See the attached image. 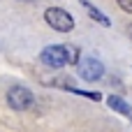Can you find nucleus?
Returning <instances> with one entry per match:
<instances>
[{
	"label": "nucleus",
	"instance_id": "obj_1",
	"mask_svg": "<svg viewBox=\"0 0 132 132\" xmlns=\"http://www.w3.org/2000/svg\"><path fill=\"white\" fill-rule=\"evenodd\" d=\"M79 60V51L74 46H46L42 51V63L49 67H63V65H77Z\"/></svg>",
	"mask_w": 132,
	"mask_h": 132
},
{
	"label": "nucleus",
	"instance_id": "obj_2",
	"mask_svg": "<svg viewBox=\"0 0 132 132\" xmlns=\"http://www.w3.org/2000/svg\"><path fill=\"white\" fill-rule=\"evenodd\" d=\"M44 21H46L53 30H58V32H70V30L74 28V19H72L65 9H60V7H49V9L44 12Z\"/></svg>",
	"mask_w": 132,
	"mask_h": 132
},
{
	"label": "nucleus",
	"instance_id": "obj_3",
	"mask_svg": "<svg viewBox=\"0 0 132 132\" xmlns=\"http://www.w3.org/2000/svg\"><path fill=\"white\" fill-rule=\"evenodd\" d=\"M32 93L28 90V88H23V86H12L9 90H7V104L12 107V109H16V111H26V109H30L32 107Z\"/></svg>",
	"mask_w": 132,
	"mask_h": 132
},
{
	"label": "nucleus",
	"instance_id": "obj_4",
	"mask_svg": "<svg viewBox=\"0 0 132 132\" xmlns=\"http://www.w3.org/2000/svg\"><path fill=\"white\" fill-rule=\"evenodd\" d=\"M79 74L88 81H97L104 74V65L97 58H84V60H79Z\"/></svg>",
	"mask_w": 132,
	"mask_h": 132
},
{
	"label": "nucleus",
	"instance_id": "obj_5",
	"mask_svg": "<svg viewBox=\"0 0 132 132\" xmlns=\"http://www.w3.org/2000/svg\"><path fill=\"white\" fill-rule=\"evenodd\" d=\"M107 104H109L114 111L123 114V116H132V107L123 100V97H118V95H109V97H107Z\"/></svg>",
	"mask_w": 132,
	"mask_h": 132
},
{
	"label": "nucleus",
	"instance_id": "obj_6",
	"mask_svg": "<svg viewBox=\"0 0 132 132\" xmlns=\"http://www.w3.org/2000/svg\"><path fill=\"white\" fill-rule=\"evenodd\" d=\"M81 5L86 7V12L90 14V19H95V21H97V23H102V26H109V19H107V16H104L100 9H95V7H93L88 0H81Z\"/></svg>",
	"mask_w": 132,
	"mask_h": 132
},
{
	"label": "nucleus",
	"instance_id": "obj_7",
	"mask_svg": "<svg viewBox=\"0 0 132 132\" xmlns=\"http://www.w3.org/2000/svg\"><path fill=\"white\" fill-rule=\"evenodd\" d=\"M118 7H121L123 12L132 14V0H118Z\"/></svg>",
	"mask_w": 132,
	"mask_h": 132
},
{
	"label": "nucleus",
	"instance_id": "obj_8",
	"mask_svg": "<svg viewBox=\"0 0 132 132\" xmlns=\"http://www.w3.org/2000/svg\"><path fill=\"white\" fill-rule=\"evenodd\" d=\"M130 35H132V26H130Z\"/></svg>",
	"mask_w": 132,
	"mask_h": 132
},
{
	"label": "nucleus",
	"instance_id": "obj_9",
	"mask_svg": "<svg viewBox=\"0 0 132 132\" xmlns=\"http://www.w3.org/2000/svg\"><path fill=\"white\" fill-rule=\"evenodd\" d=\"M26 2H30V0H26Z\"/></svg>",
	"mask_w": 132,
	"mask_h": 132
}]
</instances>
